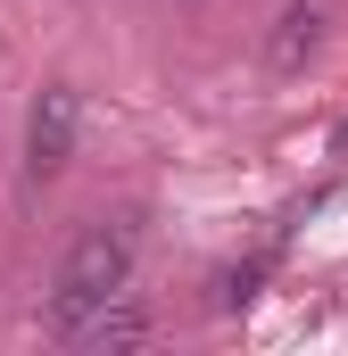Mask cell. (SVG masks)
I'll use <instances>...</instances> for the list:
<instances>
[{
	"instance_id": "6da1fadb",
	"label": "cell",
	"mask_w": 348,
	"mask_h": 356,
	"mask_svg": "<svg viewBox=\"0 0 348 356\" xmlns=\"http://www.w3.org/2000/svg\"><path fill=\"white\" fill-rule=\"evenodd\" d=\"M125 282H133V224H125V216L84 224L75 249H67V266H58V290H50V332L67 340L91 307H108Z\"/></svg>"
},
{
	"instance_id": "7a4b0ae2",
	"label": "cell",
	"mask_w": 348,
	"mask_h": 356,
	"mask_svg": "<svg viewBox=\"0 0 348 356\" xmlns=\"http://www.w3.org/2000/svg\"><path fill=\"white\" fill-rule=\"evenodd\" d=\"M75 124H84V99L75 83H50L25 116V182H58L67 158H75Z\"/></svg>"
},
{
	"instance_id": "3957f363",
	"label": "cell",
	"mask_w": 348,
	"mask_h": 356,
	"mask_svg": "<svg viewBox=\"0 0 348 356\" xmlns=\"http://www.w3.org/2000/svg\"><path fill=\"white\" fill-rule=\"evenodd\" d=\"M315 50H324V8H315V0H290V8L274 17V42H265V67H274V75H299V67H307Z\"/></svg>"
},
{
	"instance_id": "277c9868",
	"label": "cell",
	"mask_w": 348,
	"mask_h": 356,
	"mask_svg": "<svg viewBox=\"0 0 348 356\" xmlns=\"http://www.w3.org/2000/svg\"><path fill=\"white\" fill-rule=\"evenodd\" d=\"M67 340H75V348H133V340H150V315H141V307H125V290H116L108 307H91Z\"/></svg>"
},
{
	"instance_id": "5b68a950",
	"label": "cell",
	"mask_w": 348,
	"mask_h": 356,
	"mask_svg": "<svg viewBox=\"0 0 348 356\" xmlns=\"http://www.w3.org/2000/svg\"><path fill=\"white\" fill-rule=\"evenodd\" d=\"M258 282H265V257H249V266H232V273H216V307H249V298H258Z\"/></svg>"
}]
</instances>
